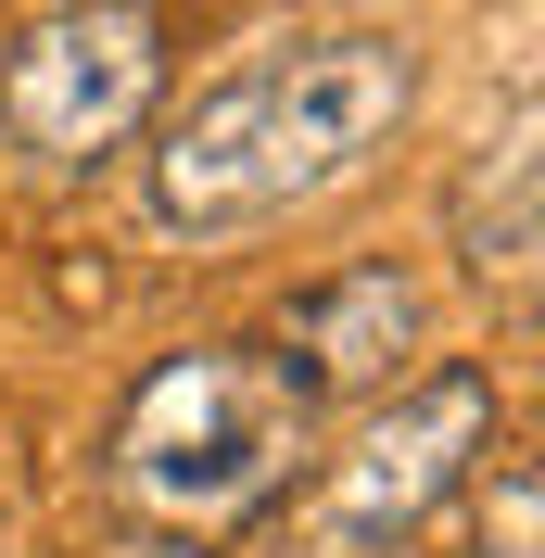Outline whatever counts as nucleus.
<instances>
[{
  "mask_svg": "<svg viewBox=\"0 0 545 558\" xmlns=\"http://www.w3.org/2000/svg\"><path fill=\"white\" fill-rule=\"evenodd\" d=\"M419 114V38L407 26H330L292 51H254L216 89H191L178 114H153V216L178 242H229L267 216L317 204L368 166L380 140Z\"/></svg>",
  "mask_w": 545,
  "mask_h": 558,
  "instance_id": "1",
  "label": "nucleus"
},
{
  "mask_svg": "<svg viewBox=\"0 0 545 558\" xmlns=\"http://www.w3.org/2000/svg\"><path fill=\"white\" fill-rule=\"evenodd\" d=\"M330 418L279 381L267 343H178L140 368L128 418H114V495H128L153 533H191V546H229L305 483V457Z\"/></svg>",
  "mask_w": 545,
  "mask_h": 558,
  "instance_id": "2",
  "label": "nucleus"
},
{
  "mask_svg": "<svg viewBox=\"0 0 545 558\" xmlns=\"http://www.w3.org/2000/svg\"><path fill=\"white\" fill-rule=\"evenodd\" d=\"M495 457H508V393H495V368H482V355H419L393 393H368L342 432H317L305 483L279 495L254 533H267L279 558H407L419 533L470 495V470H495Z\"/></svg>",
  "mask_w": 545,
  "mask_h": 558,
  "instance_id": "3",
  "label": "nucleus"
},
{
  "mask_svg": "<svg viewBox=\"0 0 545 558\" xmlns=\"http://www.w3.org/2000/svg\"><path fill=\"white\" fill-rule=\"evenodd\" d=\"M166 64L153 0H26V26L0 38V140L51 178H89L166 114Z\"/></svg>",
  "mask_w": 545,
  "mask_h": 558,
  "instance_id": "4",
  "label": "nucleus"
},
{
  "mask_svg": "<svg viewBox=\"0 0 545 558\" xmlns=\"http://www.w3.org/2000/svg\"><path fill=\"white\" fill-rule=\"evenodd\" d=\"M267 355H279V381L305 393L317 418L368 407V393H393L419 355H432V292H419V267H393V254L330 267V279H305V292L279 305Z\"/></svg>",
  "mask_w": 545,
  "mask_h": 558,
  "instance_id": "5",
  "label": "nucleus"
},
{
  "mask_svg": "<svg viewBox=\"0 0 545 558\" xmlns=\"http://www.w3.org/2000/svg\"><path fill=\"white\" fill-rule=\"evenodd\" d=\"M545 114H533V89L508 102V128L482 140L470 166H457V191H444V254L482 279V292H508V305H533V216H545Z\"/></svg>",
  "mask_w": 545,
  "mask_h": 558,
  "instance_id": "6",
  "label": "nucleus"
},
{
  "mask_svg": "<svg viewBox=\"0 0 545 558\" xmlns=\"http://www.w3.org/2000/svg\"><path fill=\"white\" fill-rule=\"evenodd\" d=\"M114 558H216V546H191V533H153V521H140V546H114Z\"/></svg>",
  "mask_w": 545,
  "mask_h": 558,
  "instance_id": "7",
  "label": "nucleus"
},
{
  "mask_svg": "<svg viewBox=\"0 0 545 558\" xmlns=\"http://www.w3.org/2000/svg\"><path fill=\"white\" fill-rule=\"evenodd\" d=\"M0 546H13V483H0Z\"/></svg>",
  "mask_w": 545,
  "mask_h": 558,
  "instance_id": "8",
  "label": "nucleus"
}]
</instances>
